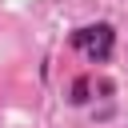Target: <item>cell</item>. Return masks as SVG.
<instances>
[{
  "label": "cell",
  "instance_id": "obj_1",
  "mask_svg": "<svg viewBox=\"0 0 128 128\" xmlns=\"http://www.w3.org/2000/svg\"><path fill=\"white\" fill-rule=\"evenodd\" d=\"M72 44H76L88 60L104 64V60L112 56L116 36H112V24H88V28H76V32H72Z\"/></svg>",
  "mask_w": 128,
  "mask_h": 128
}]
</instances>
